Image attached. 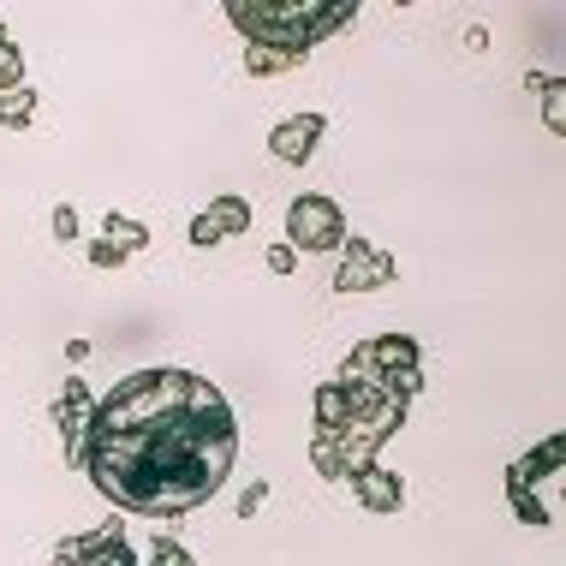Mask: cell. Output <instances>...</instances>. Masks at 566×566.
<instances>
[{"mask_svg":"<svg viewBox=\"0 0 566 566\" xmlns=\"http://www.w3.org/2000/svg\"><path fill=\"white\" fill-rule=\"evenodd\" d=\"M66 459L119 513L179 518L216 501L233 478L239 418L197 370H132L96 400Z\"/></svg>","mask_w":566,"mask_h":566,"instance_id":"1","label":"cell"},{"mask_svg":"<svg viewBox=\"0 0 566 566\" xmlns=\"http://www.w3.org/2000/svg\"><path fill=\"white\" fill-rule=\"evenodd\" d=\"M423 388V358L418 340L406 334H376L352 346L346 364L316 388V436H311V465L328 483H352L376 453L406 430V406Z\"/></svg>","mask_w":566,"mask_h":566,"instance_id":"2","label":"cell"},{"mask_svg":"<svg viewBox=\"0 0 566 566\" xmlns=\"http://www.w3.org/2000/svg\"><path fill=\"white\" fill-rule=\"evenodd\" d=\"M352 19H358L352 0H340V7H316V0H281V7H269V0H233V7H227V24L244 36V49L274 60L281 72L298 66L316 42H328L334 30H346Z\"/></svg>","mask_w":566,"mask_h":566,"instance_id":"3","label":"cell"},{"mask_svg":"<svg viewBox=\"0 0 566 566\" xmlns=\"http://www.w3.org/2000/svg\"><path fill=\"white\" fill-rule=\"evenodd\" d=\"M560 441L548 436L537 453H525L518 459V465L507 471V495H513V513L525 518V525H548V518H555V501L543 495V489H555L560 483Z\"/></svg>","mask_w":566,"mask_h":566,"instance_id":"4","label":"cell"},{"mask_svg":"<svg viewBox=\"0 0 566 566\" xmlns=\"http://www.w3.org/2000/svg\"><path fill=\"white\" fill-rule=\"evenodd\" d=\"M286 244H293V251H340V244H346L340 203L323 197V191L293 197V209H286Z\"/></svg>","mask_w":566,"mask_h":566,"instance_id":"5","label":"cell"},{"mask_svg":"<svg viewBox=\"0 0 566 566\" xmlns=\"http://www.w3.org/2000/svg\"><path fill=\"white\" fill-rule=\"evenodd\" d=\"M49 566H137V548L126 537V525L108 518V525H96V531H78V537L54 543Z\"/></svg>","mask_w":566,"mask_h":566,"instance_id":"6","label":"cell"},{"mask_svg":"<svg viewBox=\"0 0 566 566\" xmlns=\"http://www.w3.org/2000/svg\"><path fill=\"white\" fill-rule=\"evenodd\" d=\"M400 263H394L388 251H376L370 239H352L340 244V269H334V293H376V286H388Z\"/></svg>","mask_w":566,"mask_h":566,"instance_id":"7","label":"cell"},{"mask_svg":"<svg viewBox=\"0 0 566 566\" xmlns=\"http://www.w3.org/2000/svg\"><path fill=\"white\" fill-rule=\"evenodd\" d=\"M244 227H251V203L227 191L203 209V216H191V244L197 251H216V244H227L233 233H244Z\"/></svg>","mask_w":566,"mask_h":566,"instance_id":"8","label":"cell"},{"mask_svg":"<svg viewBox=\"0 0 566 566\" xmlns=\"http://www.w3.org/2000/svg\"><path fill=\"white\" fill-rule=\"evenodd\" d=\"M323 132H328L323 114H293V119H281V126L269 132V156L286 161V167H304L316 156V144H323Z\"/></svg>","mask_w":566,"mask_h":566,"instance_id":"9","label":"cell"},{"mask_svg":"<svg viewBox=\"0 0 566 566\" xmlns=\"http://www.w3.org/2000/svg\"><path fill=\"white\" fill-rule=\"evenodd\" d=\"M149 244V227L132 221V216H108L102 221V239H90V263L96 269H119L126 256H137Z\"/></svg>","mask_w":566,"mask_h":566,"instance_id":"10","label":"cell"},{"mask_svg":"<svg viewBox=\"0 0 566 566\" xmlns=\"http://www.w3.org/2000/svg\"><path fill=\"white\" fill-rule=\"evenodd\" d=\"M352 489H358V507L376 513V518H388V513L406 507V483L394 478V471H381V465H364L358 478H352Z\"/></svg>","mask_w":566,"mask_h":566,"instance_id":"11","label":"cell"},{"mask_svg":"<svg viewBox=\"0 0 566 566\" xmlns=\"http://www.w3.org/2000/svg\"><path fill=\"white\" fill-rule=\"evenodd\" d=\"M90 411H96V394H90L78 376H66V388H60V400H54V430H60V441H66V453L78 448Z\"/></svg>","mask_w":566,"mask_h":566,"instance_id":"12","label":"cell"},{"mask_svg":"<svg viewBox=\"0 0 566 566\" xmlns=\"http://www.w3.org/2000/svg\"><path fill=\"white\" fill-rule=\"evenodd\" d=\"M30 119H36V90H7V96H0V132H24Z\"/></svg>","mask_w":566,"mask_h":566,"instance_id":"13","label":"cell"},{"mask_svg":"<svg viewBox=\"0 0 566 566\" xmlns=\"http://www.w3.org/2000/svg\"><path fill=\"white\" fill-rule=\"evenodd\" d=\"M19 84H24V54H19V42L7 36V24H0V96L19 90Z\"/></svg>","mask_w":566,"mask_h":566,"instance_id":"14","label":"cell"},{"mask_svg":"<svg viewBox=\"0 0 566 566\" xmlns=\"http://www.w3.org/2000/svg\"><path fill=\"white\" fill-rule=\"evenodd\" d=\"M137 566H197V560H191V548H179L174 537H161V543H149V555H137Z\"/></svg>","mask_w":566,"mask_h":566,"instance_id":"15","label":"cell"},{"mask_svg":"<svg viewBox=\"0 0 566 566\" xmlns=\"http://www.w3.org/2000/svg\"><path fill=\"white\" fill-rule=\"evenodd\" d=\"M263 263H269L274 274H293V263H298V251H293V244L281 239V244H269V256H263Z\"/></svg>","mask_w":566,"mask_h":566,"instance_id":"16","label":"cell"},{"mask_svg":"<svg viewBox=\"0 0 566 566\" xmlns=\"http://www.w3.org/2000/svg\"><path fill=\"white\" fill-rule=\"evenodd\" d=\"M54 239H78V209H72V203L54 209Z\"/></svg>","mask_w":566,"mask_h":566,"instance_id":"17","label":"cell"},{"mask_svg":"<svg viewBox=\"0 0 566 566\" xmlns=\"http://www.w3.org/2000/svg\"><path fill=\"white\" fill-rule=\"evenodd\" d=\"M543 102H548V126L560 132V78H548V84H543Z\"/></svg>","mask_w":566,"mask_h":566,"instance_id":"18","label":"cell"}]
</instances>
